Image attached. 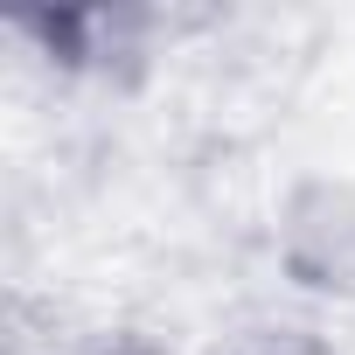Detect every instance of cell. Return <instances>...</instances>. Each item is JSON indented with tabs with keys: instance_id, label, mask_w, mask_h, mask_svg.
<instances>
[{
	"instance_id": "obj_2",
	"label": "cell",
	"mask_w": 355,
	"mask_h": 355,
	"mask_svg": "<svg viewBox=\"0 0 355 355\" xmlns=\"http://www.w3.org/2000/svg\"><path fill=\"white\" fill-rule=\"evenodd\" d=\"M84 355H167V348H153V341H98Z\"/></svg>"
},
{
	"instance_id": "obj_1",
	"label": "cell",
	"mask_w": 355,
	"mask_h": 355,
	"mask_svg": "<svg viewBox=\"0 0 355 355\" xmlns=\"http://www.w3.org/2000/svg\"><path fill=\"white\" fill-rule=\"evenodd\" d=\"M279 258L293 286L355 300V182H300L279 209Z\"/></svg>"
},
{
	"instance_id": "obj_3",
	"label": "cell",
	"mask_w": 355,
	"mask_h": 355,
	"mask_svg": "<svg viewBox=\"0 0 355 355\" xmlns=\"http://www.w3.org/2000/svg\"><path fill=\"white\" fill-rule=\"evenodd\" d=\"M272 355H327V348H313V341H293V348H272Z\"/></svg>"
}]
</instances>
